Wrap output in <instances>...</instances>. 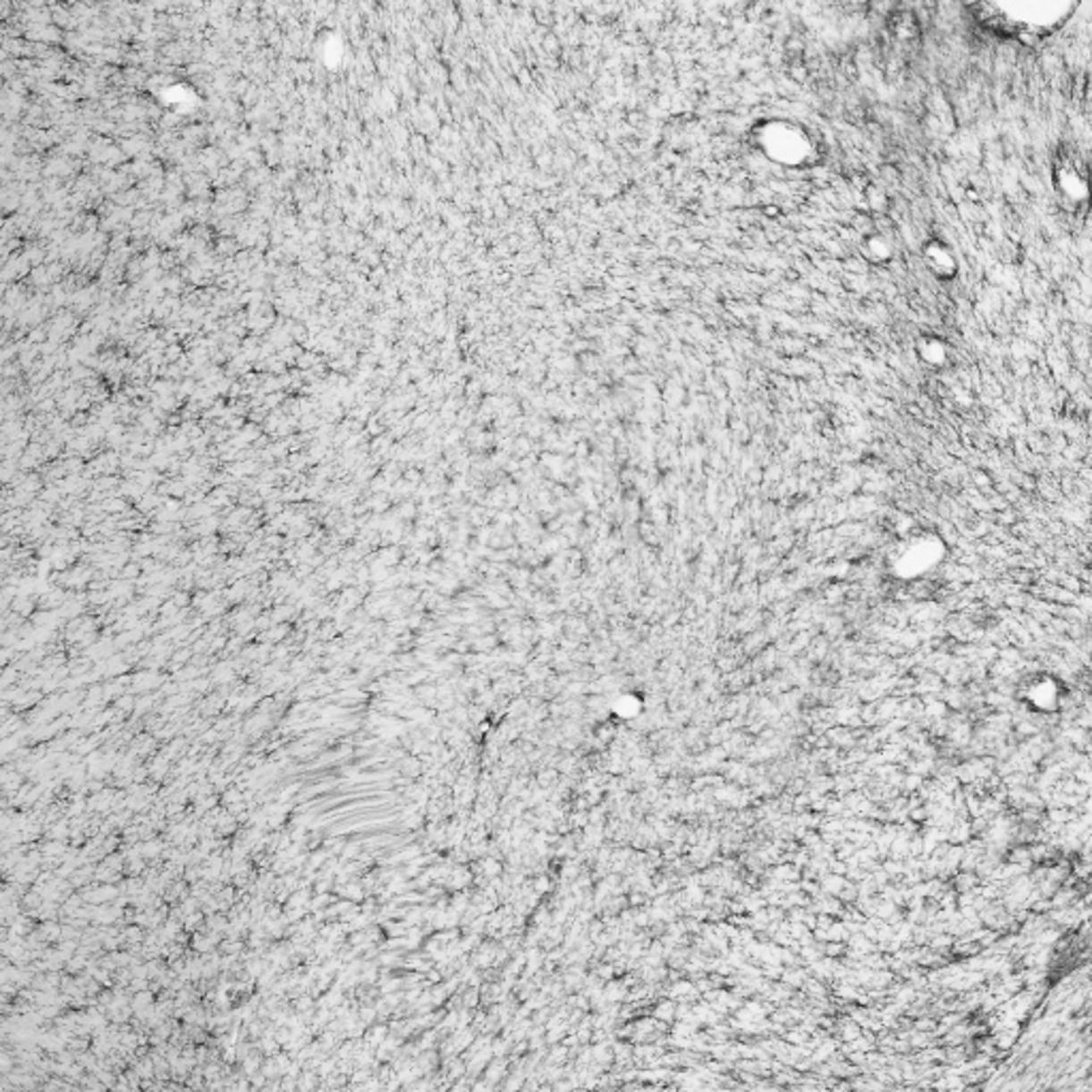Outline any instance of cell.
<instances>
[{
	"label": "cell",
	"instance_id": "cell-2",
	"mask_svg": "<svg viewBox=\"0 0 1092 1092\" xmlns=\"http://www.w3.org/2000/svg\"><path fill=\"white\" fill-rule=\"evenodd\" d=\"M924 260L936 278L950 280L958 274V260L947 243L933 240L924 246Z\"/></svg>",
	"mask_w": 1092,
	"mask_h": 1092
},
{
	"label": "cell",
	"instance_id": "cell-3",
	"mask_svg": "<svg viewBox=\"0 0 1092 1092\" xmlns=\"http://www.w3.org/2000/svg\"><path fill=\"white\" fill-rule=\"evenodd\" d=\"M864 254H867V258L873 260V263H885V260H890L892 257L890 243L881 235H868L867 240H864Z\"/></svg>",
	"mask_w": 1092,
	"mask_h": 1092
},
{
	"label": "cell",
	"instance_id": "cell-1",
	"mask_svg": "<svg viewBox=\"0 0 1092 1092\" xmlns=\"http://www.w3.org/2000/svg\"><path fill=\"white\" fill-rule=\"evenodd\" d=\"M1056 190L1069 203L1086 199V174L1075 158H1062L1056 167Z\"/></svg>",
	"mask_w": 1092,
	"mask_h": 1092
}]
</instances>
